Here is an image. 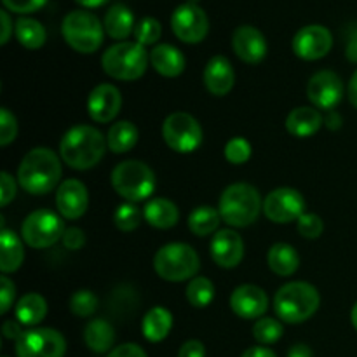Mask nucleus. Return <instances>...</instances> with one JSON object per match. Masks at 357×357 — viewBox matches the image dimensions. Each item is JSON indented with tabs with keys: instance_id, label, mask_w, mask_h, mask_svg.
<instances>
[{
	"instance_id": "aec40b11",
	"label": "nucleus",
	"mask_w": 357,
	"mask_h": 357,
	"mask_svg": "<svg viewBox=\"0 0 357 357\" xmlns=\"http://www.w3.org/2000/svg\"><path fill=\"white\" fill-rule=\"evenodd\" d=\"M209 251L216 265L223 268H234L243 261L244 243L236 230L223 229L213 236Z\"/></svg>"
},
{
	"instance_id": "a18cd8bd",
	"label": "nucleus",
	"mask_w": 357,
	"mask_h": 357,
	"mask_svg": "<svg viewBox=\"0 0 357 357\" xmlns=\"http://www.w3.org/2000/svg\"><path fill=\"white\" fill-rule=\"evenodd\" d=\"M61 241L63 246H65L66 250L77 251L86 244V234H84L79 227H70V229L65 230Z\"/></svg>"
},
{
	"instance_id": "a878e982",
	"label": "nucleus",
	"mask_w": 357,
	"mask_h": 357,
	"mask_svg": "<svg viewBox=\"0 0 357 357\" xmlns=\"http://www.w3.org/2000/svg\"><path fill=\"white\" fill-rule=\"evenodd\" d=\"M103 26L112 38L124 42L129 35L135 33V16L124 3H115L105 14Z\"/></svg>"
},
{
	"instance_id": "37998d69",
	"label": "nucleus",
	"mask_w": 357,
	"mask_h": 357,
	"mask_svg": "<svg viewBox=\"0 0 357 357\" xmlns=\"http://www.w3.org/2000/svg\"><path fill=\"white\" fill-rule=\"evenodd\" d=\"M47 0H2V3L6 6L7 10L17 14H30L35 10L42 9L45 6Z\"/></svg>"
},
{
	"instance_id": "49530a36",
	"label": "nucleus",
	"mask_w": 357,
	"mask_h": 357,
	"mask_svg": "<svg viewBox=\"0 0 357 357\" xmlns=\"http://www.w3.org/2000/svg\"><path fill=\"white\" fill-rule=\"evenodd\" d=\"M107 357H146V352L136 344H122L112 349Z\"/></svg>"
},
{
	"instance_id": "20e7f679",
	"label": "nucleus",
	"mask_w": 357,
	"mask_h": 357,
	"mask_svg": "<svg viewBox=\"0 0 357 357\" xmlns=\"http://www.w3.org/2000/svg\"><path fill=\"white\" fill-rule=\"evenodd\" d=\"M264 209L261 195L253 185L234 183L223 190L218 201V211L222 220L230 227H250L260 216Z\"/></svg>"
},
{
	"instance_id": "6e6d98bb",
	"label": "nucleus",
	"mask_w": 357,
	"mask_h": 357,
	"mask_svg": "<svg viewBox=\"0 0 357 357\" xmlns=\"http://www.w3.org/2000/svg\"><path fill=\"white\" fill-rule=\"evenodd\" d=\"M349 101L352 103V107L357 108V70L352 73L351 82H349Z\"/></svg>"
},
{
	"instance_id": "5701e85b",
	"label": "nucleus",
	"mask_w": 357,
	"mask_h": 357,
	"mask_svg": "<svg viewBox=\"0 0 357 357\" xmlns=\"http://www.w3.org/2000/svg\"><path fill=\"white\" fill-rule=\"evenodd\" d=\"M150 63L157 73H160L162 77H169V79L181 75L185 70L183 52L171 44L155 45L150 52Z\"/></svg>"
},
{
	"instance_id": "1a4fd4ad",
	"label": "nucleus",
	"mask_w": 357,
	"mask_h": 357,
	"mask_svg": "<svg viewBox=\"0 0 357 357\" xmlns=\"http://www.w3.org/2000/svg\"><path fill=\"white\" fill-rule=\"evenodd\" d=\"M65 223L49 209H37L24 218L21 237L33 250H47L54 246L65 234Z\"/></svg>"
},
{
	"instance_id": "6ab92c4d",
	"label": "nucleus",
	"mask_w": 357,
	"mask_h": 357,
	"mask_svg": "<svg viewBox=\"0 0 357 357\" xmlns=\"http://www.w3.org/2000/svg\"><path fill=\"white\" fill-rule=\"evenodd\" d=\"M232 49L244 63L257 65L267 56V38L258 28L243 24L232 35Z\"/></svg>"
},
{
	"instance_id": "f03ea898",
	"label": "nucleus",
	"mask_w": 357,
	"mask_h": 357,
	"mask_svg": "<svg viewBox=\"0 0 357 357\" xmlns=\"http://www.w3.org/2000/svg\"><path fill=\"white\" fill-rule=\"evenodd\" d=\"M61 178V162L47 146L30 150L17 167V181L31 195H44L54 190Z\"/></svg>"
},
{
	"instance_id": "4468645a",
	"label": "nucleus",
	"mask_w": 357,
	"mask_h": 357,
	"mask_svg": "<svg viewBox=\"0 0 357 357\" xmlns=\"http://www.w3.org/2000/svg\"><path fill=\"white\" fill-rule=\"evenodd\" d=\"M344 91L340 75L331 70L314 73L307 84V96L317 110H333L344 98Z\"/></svg>"
},
{
	"instance_id": "ea45409f",
	"label": "nucleus",
	"mask_w": 357,
	"mask_h": 357,
	"mask_svg": "<svg viewBox=\"0 0 357 357\" xmlns=\"http://www.w3.org/2000/svg\"><path fill=\"white\" fill-rule=\"evenodd\" d=\"M296 223H298L300 236L305 237V239H317L324 230L323 220L316 213H303Z\"/></svg>"
},
{
	"instance_id": "393cba45",
	"label": "nucleus",
	"mask_w": 357,
	"mask_h": 357,
	"mask_svg": "<svg viewBox=\"0 0 357 357\" xmlns=\"http://www.w3.org/2000/svg\"><path fill=\"white\" fill-rule=\"evenodd\" d=\"M23 260L24 250L21 239L13 230H7L6 227H2V232H0V271H2V274L7 275L10 272H16L23 264Z\"/></svg>"
},
{
	"instance_id": "423d86ee",
	"label": "nucleus",
	"mask_w": 357,
	"mask_h": 357,
	"mask_svg": "<svg viewBox=\"0 0 357 357\" xmlns=\"http://www.w3.org/2000/svg\"><path fill=\"white\" fill-rule=\"evenodd\" d=\"M150 54L138 42H117L105 51L101 65L107 75L117 80H136L146 72Z\"/></svg>"
},
{
	"instance_id": "0eeeda50",
	"label": "nucleus",
	"mask_w": 357,
	"mask_h": 357,
	"mask_svg": "<svg viewBox=\"0 0 357 357\" xmlns=\"http://www.w3.org/2000/svg\"><path fill=\"white\" fill-rule=\"evenodd\" d=\"M112 187L128 202L149 199L155 190V174L145 162L136 159L124 160L112 171Z\"/></svg>"
},
{
	"instance_id": "473e14b6",
	"label": "nucleus",
	"mask_w": 357,
	"mask_h": 357,
	"mask_svg": "<svg viewBox=\"0 0 357 357\" xmlns=\"http://www.w3.org/2000/svg\"><path fill=\"white\" fill-rule=\"evenodd\" d=\"M14 33L26 49H40L45 44V28L33 17H20L14 24Z\"/></svg>"
},
{
	"instance_id": "7c9ffc66",
	"label": "nucleus",
	"mask_w": 357,
	"mask_h": 357,
	"mask_svg": "<svg viewBox=\"0 0 357 357\" xmlns=\"http://www.w3.org/2000/svg\"><path fill=\"white\" fill-rule=\"evenodd\" d=\"M138 138V128L131 121H119L108 129L107 145L112 152L121 155V153H126L135 149Z\"/></svg>"
},
{
	"instance_id": "9b49d317",
	"label": "nucleus",
	"mask_w": 357,
	"mask_h": 357,
	"mask_svg": "<svg viewBox=\"0 0 357 357\" xmlns=\"http://www.w3.org/2000/svg\"><path fill=\"white\" fill-rule=\"evenodd\" d=\"M66 342L52 328H31L16 340L17 357H63Z\"/></svg>"
},
{
	"instance_id": "6e6552de",
	"label": "nucleus",
	"mask_w": 357,
	"mask_h": 357,
	"mask_svg": "<svg viewBox=\"0 0 357 357\" xmlns=\"http://www.w3.org/2000/svg\"><path fill=\"white\" fill-rule=\"evenodd\" d=\"M61 33L73 51L93 54L103 44L105 26L93 13L77 9L63 17Z\"/></svg>"
},
{
	"instance_id": "39448f33",
	"label": "nucleus",
	"mask_w": 357,
	"mask_h": 357,
	"mask_svg": "<svg viewBox=\"0 0 357 357\" xmlns=\"http://www.w3.org/2000/svg\"><path fill=\"white\" fill-rule=\"evenodd\" d=\"M153 268L164 281L183 282L195 278L201 268V260L190 244L169 243L157 250L153 257Z\"/></svg>"
},
{
	"instance_id": "72a5a7b5",
	"label": "nucleus",
	"mask_w": 357,
	"mask_h": 357,
	"mask_svg": "<svg viewBox=\"0 0 357 357\" xmlns=\"http://www.w3.org/2000/svg\"><path fill=\"white\" fill-rule=\"evenodd\" d=\"M187 300L195 309H204L215 298V284L208 278L190 279L187 286Z\"/></svg>"
},
{
	"instance_id": "a19ab883",
	"label": "nucleus",
	"mask_w": 357,
	"mask_h": 357,
	"mask_svg": "<svg viewBox=\"0 0 357 357\" xmlns=\"http://www.w3.org/2000/svg\"><path fill=\"white\" fill-rule=\"evenodd\" d=\"M17 136V121L7 108H0V145L7 146Z\"/></svg>"
},
{
	"instance_id": "13d9d810",
	"label": "nucleus",
	"mask_w": 357,
	"mask_h": 357,
	"mask_svg": "<svg viewBox=\"0 0 357 357\" xmlns=\"http://www.w3.org/2000/svg\"><path fill=\"white\" fill-rule=\"evenodd\" d=\"M351 321H352V326H354V328H356V331H357V302H356V305L352 307Z\"/></svg>"
},
{
	"instance_id": "4be33fe9",
	"label": "nucleus",
	"mask_w": 357,
	"mask_h": 357,
	"mask_svg": "<svg viewBox=\"0 0 357 357\" xmlns=\"http://www.w3.org/2000/svg\"><path fill=\"white\" fill-rule=\"evenodd\" d=\"M324 124V117L316 107H298L286 117V129L296 138H309L316 135Z\"/></svg>"
},
{
	"instance_id": "8fccbe9b",
	"label": "nucleus",
	"mask_w": 357,
	"mask_h": 357,
	"mask_svg": "<svg viewBox=\"0 0 357 357\" xmlns=\"http://www.w3.org/2000/svg\"><path fill=\"white\" fill-rule=\"evenodd\" d=\"M23 333V324L17 319H9L2 324V335L7 340H17Z\"/></svg>"
},
{
	"instance_id": "c85d7f7f",
	"label": "nucleus",
	"mask_w": 357,
	"mask_h": 357,
	"mask_svg": "<svg viewBox=\"0 0 357 357\" xmlns=\"http://www.w3.org/2000/svg\"><path fill=\"white\" fill-rule=\"evenodd\" d=\"M14 314H16V319L23 326L33 328L37 324H40L44 321V317L47 316V302L38 293H26L16 303Z\"/></svg>"
},
{
	"instance_id": "cd10ccee",
	"label": "nucleus",
	"mask_w": 357,
	"mask_h": 357,
	"mask_svg": "<svg viewBox=\"0 0 357 357\" xmlns=\"http://www.w3.org/2000/svg\"><path fill=\"white\" fill-rule=\"evenodd\" d=\"M171 328H173V314L164 307H153L143 317V337L152 344L162 342L169 335Z\"/></svg>"
},
{
	"instance_id": "4d7b16f0",
	"label": "nucleus",
	"mask_w": 357,
	"mask_h": 357,
	"mask_svg": "<svg viewBox=\"0 0 357 357\" xmlns=\"http://www.w3.org/2000/svg\"><path fill=\"white\" fill-rule=\"evenodd\" d=\"M75 2H79L80 6H84V7H89V9H94V7L105 6L108 0H75Z\"/></svg>"
},
{
	"instance_id": "2f4dec72",
	"label": "nucleus",
	"mask_w": 357,
	"mask_h": 357,
	"mask_svg": "<svg viewBox=\"0 0 357 357\" xmlns=\"http://www.w3.org/2000/svg\"><path fill=\"white\" fill-rule=\"evenodd\" d=\"M220 223H222V215L218 209L211 208V206H199L188 216V229L199 237L218 232Z\"/></svg>"
},
{
	"instance_id": "f257e3e1",
	"label": "nucleus",
	"mask_w": 357,
	"mask_h": 357,
	"mask_svg": "<svg viewBox=\"0 0 357 357\" xmlns=\"http://www.w3.org/2000/svg\"><path fill=\"white\" fill-rule=\"evenodd\" d=\"M107 138L93 126H73L63 135L59 153L66 166L77 171H87L96 166L107 150Z\"/></svg>"
},
{
	"instance_id": "e433bc0d",
	"label": "nucleus",
	"mask_w": 357,
	"mask_h": 357,
	"mask_svg": "<svg viewBox=\"0 0 357 357\" xmlns=\"http://www.w3.org/2000/svg\"><path fill=\"white\" fill-rule=\"evenodd\" d=\"M70 310L79 317H89L98 309V296L91 289H79L70 296Z\"/></svg>"
},
{
	"instance_id": "f3484780",
	"label": "nucleus",
	"mask_w": 357,
	"mask_h": 357,
	"mask_svg": "<svg viewBox=\"0 0 357 357\" xmlns=\"http://www.w3.org/2000/svg\"><path fill=\"white\" fill-rule=\"evenodd\" d=\"M122 107V94L114 84H100L87 98V112L94 122L107 124L119 115Z\"/></svg>"
},
{
	"instance_id": "603ef678",
	"label": "nucleus",
	"mask_w": 357,
	"mask_h": 357,
	"mask_svg": "<svg viewBox=\"0 0 357 357\" xmlns=\"http://www.w3.org/2000/svg\"><path fill=\"white\" fill-rule=\"evenodd\" d=\"M241 357H278L272 349H268L267 345H257V347H250L244 351V354Z\"/></svg>"
},
{
	"instance_id": "ddd939ff",
	"label": "nucleus",
	"mask_w": 357,
	"mask_h": 357,
	"mask_svg": "<svg viewBox=\"0 0 357 357\" xmlns=\"http://www.w3.org/2000/svg\"><path fill=\"white\" fill-rule=\"evenodd\" d=\"M171 28L185 44H199L209 31L208 14L194 2L181 3L171 16Z\"/></svg>"
},
{
	"instance_id": "3c124183",
	"label": "nucleus",
	"mask_w": 357,
	"mask_h": 357,
	"mask_svg": "<svg viewBox=\"0 0 357 357\" xmlns=\"http://www.w3.org/2000/svg\"><path fill=\"white\" fill-rule=\"evenodd\" d=\"M0 21H2V35H0V44L6 45L9 42L10 35H13V21H10V16L7 10H0Z\"/></svg>"
},
{
	"instance_id": "c03bdc74",
	"label": "nucleus",
	"mask_w": 357,
	"mask_h": 357,
	"mask_svg": "<svg viewBox=\"0 0 357 357\" xmlns=\"http://www.w3.org/2000/svg\"><path fill=\"white\" fill-rule=\"evenodd\" d=\"M16 197V181L7 171L0 174V204L6 208L13 199Z\"/></svg>"
},
{
	"instance_id": "5fc2aeb1",
	"label": "nucleus",
	"mask_w": 357,
	"mask_h": 357,
	"mask_svg": "<svg viewBox=\"0 0 357 357\" xmlns=\"http://www.w3.org/2000/svg\"><path fill=\"white\" fill-rule=\"evenodd\" d=\"M288 357H314V354L312 351H310V347H307V345L303 344H298V345H293V347L289 349Z\"/></svg>"
},
{
	"instance_id": "dca6fc26",
	"label": "nucleus",
	"mask_w": 357,
	"mask_h": 357,
	"mask_svg": "<svg viewBox=\"0 0 357 357\" xmlns=\"http://www.w3.org/2000/svg\"><path fill=\"white\" fill-rule=\"evenodd\" d=\"M89 206L87 187L77 178L59 183L56 190V208L65 220H79Z\"/></svg>"
},
{
	"instance_id": "c756f323",
	"label": "nucleus",
	"mask_w": 357,
	"mask_h": 357,
	"mask_svg": "<svg viewBox=\"0 0 357 357\" xmlns=\"http://www.w3.org/2000/svg\"><path fill=\"white\" fill-rule=\"evenodd\" d=\"M84 342L96 354H105L112 351L115 342V331L112 324L105 319H93L84 330Z\"/></svg>"
},
{
	"instance_id": "f8f14e48",
	"label": "nucleus",
	"mask_w": 357,
	"mask_h": 357,
	"mask_svg": "<svg viewBox=\"0 0 357 357\" xmlns=\"http://www.w3.org/2000/svg\"><path fill=\"white\" fill-rule=\"evenodd\" d=\"M305 199L295 188L281 187L267 194L264 201V213L272 223L298 222L300 216L305 213Z\"/></svg>"
},
{
	"instance_id": "c9c22d12",
	"label": "nucleus",
	"mask_w": 357,
	"mask_h": 357,
	"mask_svg": "<svg viewBox=\"0 0 357 357\" xmlns=\"http://www.w3.org/2000/svg\"><path fill=\"white\" fill-rule=\"evenodd\" d=\"M142 211H139L135 202H124V204L115 209L114 223L122 232H132L142 223Z\"/></svg>"
},
{
	"instance_id": "58836bf2",
	"label": "nucleus",
	"mask_w": 357,
	"mask_h": 357,
	"mask_svg": "<svg viewBox=\"0 0 357 357\" xmlns=\"http://www.w3.org/2000/svg\"><path fill=\"white\" fill-rule=\"evenodd\" d=\"M225 159L229 160L230 164H246L248 160L251 159V153H253V149H251V143L248 142L243 136H236V138L229 139L225 145Z\"/></svg>"
},
{
	"instance_id": "864d4df0",
	"label": "nucleus",
	"mask_w": 357,
	"mask_h": 357,
	"mask_svg": "<svg viewBox=\"0 0 357 357\" xmlns=\"http://www.w3.org/2000/svg\"><path fill=\"white\" fill-rule=\"evenodd\" d=\"M324 124H326L328 129H331V131H337V129L342 128L344 121H342V115L338 114V112L331 110L328 112V115L324 117Z\"/></svg>"
},
{
	"instance_id": "4c0bfd02",
	"label": "nucleus",
	"mask_w": 357,
	"mask_h": 357,
	"mask_svg": "<svg viewBox=\"0 0 357 357\" xmlns=\"http://www.w3.org/2000/svg\"><path fill=\"white\" fill-rule=\"evenodd\" d=\"M132 35H135V40L138 44L146 47V45H153L159 40L160 35H162V26H160V23L155 17L146 16L139 20V23H136L135 33Z\"/></svg>"
},
{
	"instance_id": "b1692460",
	"label": "nucleus",
	"mask_w": 357,
	"mask_h": 357,
	"mask_svg": "<svg viewBox=\"0 0 357 357\" xmlns=\"http://www.w3.org/2000/svg\"><path fill=\"white\" fill-rule=\"evenodd\" d=\"M143 218L149 222V225L155 227V229L166 230L173 229L180 218V211H178L176 204L169 199L155 197L145 206L143 209Z\"/></svg>"
},
{
	"instance_id": "79ce46f5",
	"label": "nucleus",
	"mask_w": 357,
	"mask_h": 357,
	"mask_svg": "<svg viewBox=\"0 0 357 357\" xmlns=\"http://www.w3.org/2000/svg\"><path fill=\"white\" fill-rule=\"evenodd\" d=\"M14 296H16V286L7 275L0 278V314H7L10 307L14 305Z\"/></svg>"
},
{
	"instance_id": "412c9836",
	"label": "nucleus",
	"mask_w": 357,
	"mask_h": 357,
	"mask_svg": "<svg viewBox=\"0 0 357 357\" xmlns=\"http://www.w3.org/2000/svg\"><path fill=\"white\" fill-rule=\"evenodd\" d=\"M204 86L213 96H225L236 84L234 66L225 56H213L204 68Z\"/></svg>"
},
{
	"instance_id": "2eb2a0df",
	"label": "nucleus",
	"mask_w": 357,
	"mask_h": 357,
	"mask_svg": "<svg viewBox=\"0 0 357 357\" xmlns=\"http://www.w3.org/2000/svg\"><path fill=\"white\" fill-rule=\"evenodd\" d=\"M331 45H333V35L323 24H309L300 28L291 42L293 52L305 61L324 58L331 51Z\"/></svg>"
},
{
	"instance_id": "a211bd4d",
	"label": "nucleus",
	"mask_w": 357,
	"mask_h": 357,
	"mask_svg": "<svg viewBox=\"0 0 357 357\" xmlns=\"http://www.w3.org/2000/svg\"><path fill=\"white\" fill-rule=\"evenodd\" d=\"M230 309L241 319H261L268 309V296L260 286L243 284L230 295Z\"/></svg>"
},
{
	"instance_id": "7ed1b4c3",
	"label": "nucleus",
	"mask_w": 357,
	"mask_h": 357,
	"mask_svg": "<svg viewBox=\"0 0 357 357\" xmlns=\"http://www.w3.org/2000/svg\"><path fill=\"white\" fill-rule=\"evenodd\" d=\"M321 305L316 286L305 281H293L281 286L274 296V310L279 319L288 324H300L310 319Z\"/></svg>"
},
{
	"instance_id": "09e8293b",
	"label": "nucleus",
	"mask_w": 357,
	"mask_h": 357,
	"mask_svg": "<svg viewBox=\"0 0 357 357\" xmlns=\"http://www.w3.org/2000/svg\"><path fill=\"white\" fill-rule=\"evenodd\" d=\"M345 56L349 61L357 63V23H352L347 30V44H345Z\"/></svg>"
},
{
	"instance_id": "f704fd0d",
	"label": "nucleus",
	"mask_w": 357,
	"mask_h": 357,
	"mask_svg": "<svg viewBox=\"0 0 357 357\" xmlns=\"http://www.w3.org/2000/svg\"><path fill=\"white\" fill-rule=\"evenodd\" d=\"M282 333H284V328L274 317H261L253 326L255 340L261 345L275 344L282 337Z\"/></svg>"
},
{
	"instance_id": "9d476101",
	"label": "nucleus",
	"mask_w": 357,
	"mask_h": 357,
	"mask_svg": "<svg viewBox=\"0 0 357 357\" xmlns=\"http://www.w3.org/2000/svg\"><path fill=\"white\" fill-rule=\"evenodd\" d=\"M162 138L174 152L192 153L201 146L202 128L197 119L187 112H174L164 121Z\"/></svg>"
},
{
	"instance_id": "de8ad7c7",
	"label": "nucleus",
	"mask_w": 357,
	"mask_h": 357,
	"mask_svg": "<svg viewBox=\"0 0 357 357\" xmlns=\"http://www.w3.org/2000/svg\"><path fill=\"white\" fill-rule=\"evenodd\" d=\"M178 357H206V347L201 340H188L178 351Z\"/></svg>"
},
{
	"instance_id": "bb28decb",
	"label": "nucleus",
	"mask_w": 357,
	"mask_h": 357,
	"mask_svg": "<svg viewBox=\"0 0 357 357\" xmlns=\"http://www.w3.org/2000/svg\"><path fill=\"white\" fill-rule=\"evenodd\" d=\"M268 267L274 274L281 275V278H289L295 274L300 267V257L296 253L295 248L291 244L286 243H275L274 246L268 250L267 255Z\"/></svg>"
}]
</instances>
